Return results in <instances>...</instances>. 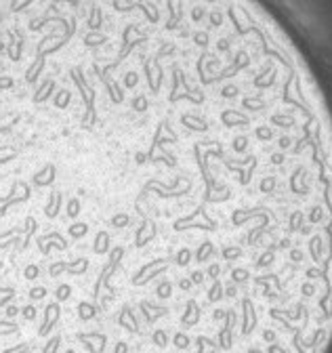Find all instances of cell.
<instances>
[{
    "label": "cell",
    "mask_w": 332,
    "mask_h": 353,
    "mask_svg": "<svg viewBox=\"0 0 332 353\" xmlns=\"http://www.w3.org/2000/svg\"><path fill=\"white\" fill-rule=\"evenodd\" d=\"M208 206H223V204H208L206 200H200L189 214L174 219L172 229H174L177 233L187 231V229H200V231H208V233L219 231V229H221V223L208 212Z\"/></svg>",
    "instance_id": "1"
},
{
    "label": "cell",
    "mask_w": 332,
    "mask_h": 353,
    "mask_svg": "<svg viewBox=\"0 0 332 353\" xmlns=\"http://www.w3.org/2000/svg\"><path fill=\"white\" fill-rule=\"evenodd\" d=\"M193 189V179L187 174H177L172 183H162V181H156V179H151L145 183V187L141 189L139 198H137V204H141L145 200V195L149 191H153L158 198H162V200H168V198H181V195H187L191 193Z\"/></svg>",
    "instance_id": "2"
},
{
    "label": "cell",
    "mask_w": 332,
    "mask_h": 353,
    "mask_svg": "<svg viewBox=\"0 0 332 353\" xmlns=\"http://www.w3.org/2000/svg\"><path fill=\"white\" fill-rule=\"evenodd\" d=\"M122 257H124V248H122V246H116L114 250H109V259H107V263L103 265V269H101V273H99V278H97V282H95V288H93V297H95V299L101 297V290H103V288L107 290V299H114V288L109 286V280H112V276L116 273V269H118V265H120Z\"/></svg>",
    "instance_id": "3"
},
{
    "label": "cell",
    "mask_w": 332,
    "mask_h": 353,
    "mask_svg": "<svg viewBox=\"0 0 332 353\" xmlns=\"http://www.w3.org/2000/svg\"><path fill=\"white\" fill-rule=\"evenodd\" d=\"M259 326V311L250 297L240 299V337L248 339Z\"/></svg>",
    "instance_id": "4"
},
{
    "label": "cell",
    "mask_w": 332,
    "mask_h": 353,
    "mask_svg": "<svg viewBox=\"0 0 332 353\" xmlns=\"http://www.w3.org/2000/svg\"><path fill=\"white\" fill-rule=\"evenodd\" d=\"M172 265V259H153L149 263H145L143 267H139L135 271V276H132V286H145L149 284L153 278L162 276L164 271H168V267Z\"/></svg>",
    "instance_id": "5"
},
{
    "label": "cell",
    "mask_w": 332,
    "mask_h": 353,
    "mask_svg": "<svg viewBox=\"0 0 332 353\" xmlns=\"http://www.w3.org/2000/svg\"><path fill=\"white\" fill-rule=\"evenodd\" d=\"M30 195H32V191H30V185L28 183H24V181H13L11 191L7 195L0 198V217H5L11 206L21 204V202H28Z\"/></svg>",
    "instance_id": "6"
},
{
    "label": "cell",
    "mask_w": 332,
    "mask_h": 353,
    "mask_svg": "<svg viewBox=\"0 0 332 353\" xmlns=\"http://www.w3.org/2000/svg\"><path fill=\"white\" fill-rule=\"evenodd\" d=\"M36 244H38L40 254H49L53 248H57V250H68V246H70L68 240H65L59 231H49V233H44V236H38Z\"/></svg>",
    "instance_id": "7"
},
{
    "label": "cell",
    "mask_w": 332,
    "mask_h": 353,
    "mask_svg": "<svg viewBox=\"0 0 332 353\" xmlns=\"http://www.w3.org/2000/svg\"><path fill=\"white\" fill-rule=\"evenodd\" d=\"M76 339L88 353H103L107 345V337L101 332H78Z\"/></svg>",
    "instance_id": "8"
},
{
    "label": "cell",
    "mask_w": 332,
    "mask_h": 353,
    "mask_svg": "<svg viewBox=\"0 0 332 353\" xmlns=\"http://www.w3.org/2000/svg\"><path fill=\"white\" fill-rule=\"evenodd\" d=\"M59 318H61V307H59V303H49L47 309H44V320H42V324L38 328V337H47L51 330L55 328V324L59 322Z\"/></svg>",
    "instance_id": "9"
},
{
    "label": "cell",
    "mask_w": 332,
    "mask_h": 353,
    "mask_svg": "<svg viewBox=\"0 0 332 353\" xmlns=\"http://www.w3.org/2000/svg\"><path fill=\"white\" fill-rule=\"evenodd\" d=\"M156 233H158V227H156V223H153L151 219L143 217L141 225H139V229H137V236H135V246H137V248H143V246H147L149 242H151L153 238H156Z\"/></svg>",
    "instance_id": "10"
},
{
    "label": "cell",
    "mask_w": 332,
    "mask_h": 353,
    "mask_svg": "<svg viewBox=\"0 0 332 353\" xmlns=\"http://www.w3.org/2000/svg\"><path fill=\"white\" fill-rule=\"evenodd\" d=\"M200 320H202V307L198 305L196 299H187L185 311L181 316V326L183 328H193V326L200 324Z\"/></svg>",
    "instance_id": "11"
},
{
    "label": "cell",
    "mask_w": 332,
    "mask_h": 353,
    "mask_svg": "<svg viewBox=\"0 0 332 353\" xmlns=\"http://www.w3.org/2000/svg\"><path fill=\"white\" fill-rule=\"evenodd\" d=\"M139 309H141V313H143L145 322H149V324H153L156 320L168 316V311H170L168 307H164V305H153V303H149V301H141V303H139Z\"/></svg>",
    "instance_id": "12"
},
{
    "label": "cell",
    "mask_w": 332,
    "mask_h": 353,
    "mask_svg": "<svg viewBox=\"0 0 332 353\" xmlns=\"http://www.w3.org/2000/svg\"><path fill=\"white\" fill-rule=\"evenodd\" d=\"M118 324L128 330V332H139V320L135 316V311L130 309V305H122L120 313H118Z\"/></svg>",
    "instance_id": "13"
},
{
    "label": "cell",
    "mask_w": 332,
    "mask_h": 353,
    "mask_svg": "<svg viewBox=\"0 0 332 353\" xmlns=\"http://www.w3.org/2000/svg\"><path fill=\"white\" fill-rule=\"evenodd\" d=\"M55 176H57V168H55V164H44L36 174H34V185H38V187H49L53 181H55Z\"/></svg>",
    "instance_id": "14"
},
{
    "label": "cell",
    "mask_w": 332,
    "mask_h": 353,
    "mask_svg": "<svg viewBox=\"0 0 332 353\" xmlns=\"http://www.w3.org/2000/svg\"><path fill=\"white\" fill-rule=\"evenodd\" d=\"M214 252H217L214 242H212V240H204V242H200V246H198V250L193 252V261L202 265V263L210 261V259L214 257Z\"/></svg>",
    "instance_id": "15"
},
{
    "label": "cell",
    "mask_w": 332,
    "mask_h": 353,
    "mask_svg": "<svg viewBox=\"0 0 332 353\" xmlns=\"http://www.w3.org/2000/svg\"><path fill=\"white\" fill-rule=\"evenodd\" d=\"M61 204H63V193L61 191H51L49 193V200L44 204V214L49 219H55L61 210Z\"/></svg>",
    "instance_id": "16"
},
{
    "label": "cell",
    "mask_w": 332,
    "mask_h": 353,
    "mask_svg": "<svg viewBox=\"0 0 332 353\" xmlns=\"http://www.w3.org/2000/svg\"><path fill=\"white\" fill-rule=\"evenodd\" d=\"M225 299V284L221 282V280H214L210 284V288L206 290V303L208 305H217Z\"/></svg>",
    "instance_id": "17"
},
{
    "label": "cell",
    "mask_w": 332,
    "mask_h": 353,
    "mask_svg": "<svg viewBox=\"0 0 332 353\" xmlns=\"http://www.w3.org/2000/svg\"><path fill=\"white\" fill-rule=\"evenodd\" d=\"M36 231H38V221L34 217H26V221H24V240H21V244H19V250H26L30 246V240L34 238Z\"/></svg>",
    "instance_id": "18"
},
{
    "label": "cell",
    "mask_w": 332,
    "mask_h": 353,
    "mask_svg": "<svg viewBox=\"0 0 332 353\" xmlns=\"http://www.w3.org/2000/svg\"><path fill=\"white\" fill-rule=\"evenodd\" d=\"M196 353H219V343L206 335H200V337H196Z\"/></svg>",
    "instance_id": "19"
},
{
    "label": "cell",
    "mask_w": 332,
    "mask_h": 353,
    "mask_svg": "<svg viewBox=\"0 0 332 353\" xmlns=\"http://www.w3.org/2000/svg\"><path fill=\"white\" fill-rule=\"evenodd\" d=\"M242 257H244V248H242V244H225L223 248H221V259H223L225 263L240 261Z\"/></svg>",
    "instance_id": "20"
},
{
    "label": "cell",
    "mask_w": 332,
    "mask_h": 353,
    "mask_svg": "<svg viewBox=\"0 0 332 353\" xmlns=\"http://www.w3.org/2000/svg\"><path fill=\"white\" fill-rule=\"evenodd\" d=\"M229 278H231V282H233L236 286H244V284H248L255 276L250 273L248 267H233V269L229 271Z\"/></svg>",
    "instance_id": "21"
},
{
    "label": "cell",
    "mask_w": 332,
    "mask_h": 353,
    "mask_svg": "<svg viewBox=\"0 0 332 353\" xmlns=\"http://www.w3.org/2000/svg\"><path fill=\"white\" fill-rule=\"evenodd\" d=\"M88 269V261L86 259H76V261H65V273L70 276H82Z\"/></svg>",
    "instance_id": "22"
},
{
    "label": "cell",
    "mask_w": 332,
    "mask_h": 353,
    "mask_svg": "<svg viewBox=\"0 0 332 353\" xmlns=\"http://www.w3.org/2000/svg\"><path fill=\"white\" fill-rule=\"evenodd\" d=\"M109 233L107 231H99L97 236H95V242H93V252L95 254H105V252H109Z\"/></svg>",
    "instance_id": "23"
},
{
    "label": "cell",
    "mask_w": 332,
    "mask_h": 353,
    "mask_svg": "<svg viewBox=\"0 0 332 353\" xmlns=\"http://www.w3.org/2000/svg\"><path fill=\"white\" fill-rule=\"evenodd\" d=\"M97 311H99V309H97L93 303H88V301H82V303H78V318H80L82 322L93 320V318L97 316Z\"/></svg>",
    "instance_id": "24"
},
{
    "label": "cell",
    "mask_w": 332,
    "mask_h": 353,
    "mask_svg": "<svg viewBox=\"0 0 332 353\" xmlns=\"http://www.w3.org/2000/svg\"><path fill=\"white\" fill-rule=\"evenodd\" d=\"M174 265L177 267H187V265L193 261V252H191V248H187V246H183V248H179L174 252Z\"/></svg>",
    "instance_id": "25"
},
{
    "label": "cell",
    "mask_w": 332,
    "mask_h": 353,
    "mask_svg": "<svg viewBox=\"0 0 332 353\" xmlns=\"http://www.w3.org/2000/svg\"><path fill=\"white\" fill-rule=\"evenodd\" d=\"M172 345H174L177 349L185 351V349H189V345H191V339H189V335H187V332H183V330H179V332H174V335H172Z\"/></svg>",
    "instance_id": "26"
},
{
    "label": "cell",
    "mask_w": 332,
    "mask_h": 353,
    "mask_svg": "<svg viewBox=\"0 0 332 353\" xmlns=\"http://www.w3.org/2000/svg\"><path fill=\"white\" fill-rule=\"evenodd\" d=\"M156 297H158V299H162V301L170 299V297H172V282L162 280V282L156 286Z\"/></svg>",
    "instance_id": "27"
},
{
    "label": "cell",
    "mask_w": 332,
    "mask_h": 353,
    "mask_svg": "<svg viewBox=\"0 0 332 353\" xmlns=\"http://www.w3.org/2000/svg\"><path fill=\"white\" fill-rule=\"evenodd\" d=\"M19 332V324L11 322V320H0V337H9V335H17Z\"/></svg>",
    "instance_id": "28"
},
{
    "label": "cell",
    "mask_w": 332,
    "mask_h": 353,
    "mask_svg": "<svg viewBox=\"0 0 332 353\" xmlns=\"http://www.w3.org/2000/svg\"><path fill=\"white\" fill-rule=\"evenodd\" d=\"M17 158V149L11 145H0V164H7Z\"/></svg>",
    "instance_id": "29"
},
{
    "label": "cell",
    "mask_w": 332,
    "mask_h": 353,
    "mask_svg": "<svg viewBox=\"0 0 332 353\" xmlns=\"http://www.w3.org/2000/svg\"><path fill=\"white\" fill-rule=\"evenodd\" d=\"M70 297H72V286H70V284H59V286H57V290H55V299H57V303L68 301Z\"/></svg>",
    "instance_id": "30"
},
{
    "label": "cell",
    "mask_w": 332,
    "mask_h": 353,
    "mask_svg": "<svg viewBox=\"0 0 332 353\" xmlns=\"http://www.w3.org/2000/svg\"><path fill=\"white\" fill-rule=\"evenodd\" d=\"M151 341H153V345H156V347L166 349L168 347V332H166V330H156V332L151 335Z\"/></svg>",
    "instance_id": "31"
},
{
    "label": "cell",
    "mask_w": 332,
    "mask_h": 353,
    "mask_svg": "<svg viewBox=\"0 0 332 353\" xmlns=\"http://www.w3.org/2000/svg\"><path fill=\"white\" fill-rule=\"evenodd\" d=\"M68 231H70V236H72L74 240H80V238H84V236L88 233V225H86V223H72Z\"/></svg>",
    "instance_id": "32"
},
{
    "label": "cell",
    "mask_w": 332,
    "mask_h": 353,
    "mask_svg": "<svg viewBox=\"0 0 332 353\" xmlns=\"http://www.w3.org/2000/svg\"><path fill=\"white\" fill-rule=\"evenodd\" d=\"M13 299H15V288H11V286L3 288V284H0V307H7Z\"/></svg>",
    "instance_id": "33"
},
{
    "label": "cell",
    "mask_w": 332,
    "mask_h": 353,
    "mask_svg": "<svg viewBox=\"0 0 332 353\" xmlns=\"http://www.w3.org/2000/svg\"><path fill=\"white\" fill-rule=\"evenodd\" d=\"M206 278L208 280H221V273H223V267H221V263H208V267H206Z\"/></svg>",
    "instance_id": "34"
},
{
    "label": "cell",
    "mask_w": 332,
    "mask_h": 353,
    "mask_svg": "<svg viewBox=\"0 0 332 353\" xmlns=\"http://www.w3.org/2000/svg\"><path fill=\"white\" fill-rule=\"evenodd\" d=\"M59 345H61V337H59V335H55L53 339H49V341H47V345L42 347V351H40V353H57V351H59Z\"/></svg>",
    "instance_id": "35"
},
{
    "label": "cell",
    "mask_w": 332,
    "mask_h": 353,
    "mask_svg": "<svg viewBox=\"0 0 332 353\" xmlns=\"http://www.w3.org/2000/svg\"><path fill=\"white\" fill-rule=\"evenodd\" d=\"M128 221H130V217H128L126 212H118V214H114V217H112V227L122 229V227H126V225H128Z\"/></svg>",
    "instance_id": "36"
},
{
    "label": "cell",
    "mask_w": 332,
    "mask_h": 353,
    "mask_svg": "<svg viewBox=\"0 0 332 353\" xmlns=\"http://www.w3.org/2000/svg\"><path fill=\"white\" fill-rule=\"evenodd\" d=\"M65 212H68L70 219H76L80 214V200H78V198H72V200L68 202V208H65Z\"/></svg>",
    "instance_id": "37"
},
{
    "label": "cell",
    "mask_w": 332,
    "mask_h": 353,
    "mask_svg": "<svg viewBox=\"0 0 332 353\" xmlns=\"http://www.w3.org/2000/svg\"><path fill=\"white\" fill-rule=\"evenodd\" d=\"M49 273H51V278H59L61 273H65V261H55L49 267Z\"/></svg>",
    "instance_id": "38"
},
{
    "label": "cell",
    "mask_w": 332,
    "mask_h": 353,
    "mask_svg": "<svg viewBox=\"0 0 332 353\" xmlns=\"http://www.w3.org/2000/svg\"><path fill=\"white\" fill-rule=\"evenodd\" d=\"M38 276H40V267H38V265H34V263H32V265H28V267L24 269V278H26V280H30V282H32V280H36Z\"/></svg>",
    "instance_id": "39"
},
{
    "label": "cell",
    "mask_w": 332,
    "mask_h": 353,
    "mask_svg": "<svg viewBox=\"0 0 332 353\" xmlns=\"http://www.w3.org/2000/svg\"><path fill=\"white\" fill-rule=\"evenodd\" d=\"M189 280L193 282V286H202V284L206 282V273H204V271H200V269H196V271H191V273H189Z\"/></svg>",
    "instance_id": "40"
},
{
    "label": "cell",
    "mask_w": 332,
    "mask_h": 353,
    "mask_svg": "<svg viewBox=\"0 0 332 353\" xmlns=\"http://www.w3.org/2000/svg\"><path fill=\"white\" fill-rule=\"evenodd\" d=\"M44 297H47V288H44V286H34V288L30 290V299L32 301H40Z\"/></svg>",
    "instance_id": "41"
},
{
    "label": "cell",
    "mask_w": 332,
    "mask_h": 353,
    "mask_svg": "<svg viewBox=\"0 0 332 353\" xmlns=\"http://www.w3.org/2000/svg\"><path fill=\"white\" fill-rule=\"evenodd\" d=\"M21 316H24L28 322H32V320H36L38 311H36V307H34V305H26L24 309H21Z\"/></svg>",
    "instance_id": "42"
},
{
    "label": "cell",
    "mask_w": 332,
    "mask_h": 353,
    "mask_svg": "<svg viewBox=\"0 0 332 353\" xmlns=\"http://www.w3.org/2000/svg\"><path fill=\"white\" fill-rule=\"evenodd\" d=\"M265 353H290V351H288V347H284L282 343H271V345H267Z\"/></svg>",
    "instance_id": "43"
},
{
    "label": "cell",
    "mask_w": 332,
    "mask_h": 353,
    "mask_svg": "<svg viewBox=\"0 0 332 353\" xmlns=\"http://www.w3.org/2000/svg\"><path fill=\"white\" fill-rule=\"evenodd\" d=\"M21 313V309L19 307H15V305H7L5 307V316H7V320H13L15 316H19Z\"/></svg>",
    "instance_id": "44"
},
{
    "label": "cell",
    "mask_w": 332,
    "mask_h": 353,
    "mask_svg": "<svg viewBox=\"0 0 332 353\" xmlns=\"http://www.w3.org/2000/svg\"><path fill=\"white\" fill-rule=\"evenodd\" d=\"M3 353H28V345H26V343H19V345H15V347L5 349Z\"/></svg>",
    "instance_id": "45"
},
{
    "label": "cell",
    "mask_w": 332,
    "mask_h": 353,
    "mask_svg": "<svg viewBox=\"0 0 332 353\" xmlns=\"http://www.w3.org/2000/svg\"><path fill=\"white\" fill-rule=\"evenodd\" d=\"M179 288H181L183 292H189V290L193 288V282L189 280V276H187V278H181V280H179Z\"/></svg>",
    "instance_id": "46"
},
{
    "label": "cell",
    "mask_w": 332,
    "mask_h": 353,
    "mask_svg": "<svg viewBox=\"0 0 332 353\" xmlns=\"http://www.w3.org/2000/svg\"><path fill=\"white\" fill-rule=\"evenodd\" d=\"M236 297H238V286L236 284L225 286V299H236Z\"/></svg>",
    "instance_id": "47"
},
{
    "label": "cell",
    "mask_w": 332,
    "mask_h": 353,
    "mask_svg": "<svg viewBox=\"0 0 332 353\" xmlns=\"http://www.w3.org/2000/svg\"><path fill=\"white\" fill-rule=\"evenodd\" d=\"M135 162L137 164H145L147 162V151H137L135 153Z\"/></svg>",
    "instance_id": "48"
},
{
    "label": "cell",
    "mask_w": 332,
    "mask_h": 353,
    "mask_svg": "<svg viewBox=\"0 0 332 353\" xmlns=\"http://www.w3.org/2000/svg\"><path fill=\"white\" fill-rule=\"evenodd\" d=\"M114 353H128V345H126L124 341L116 343V347H114Z\"/></svg>",
    "instance_id": "49"
},
{
    "label": "cell",
    "mask_w": 332,
    "mask_h": 353,
    "mask_svg": "<svg viewBox=\"0 0 332 353\" xmlns=\"http://www.w3.org/2000/svg\"><path fill=\"white\" fill-rule=\"evenodd\" d=\"M246 353H265L261 347H257V345H250L248 349H246Z\"/></svg>",
    "instance_id": "50"
},
{
    "label": "cell",
    "mask_w": 332,
    "mask_h": 353,
    "mask_svg": "<svg viewBox=\"0 0 332 353\" xmlns=\"http://www.w3.org/2000/svg\"><path fill=\"white\" fill-rule=\"evenodd\" d=\"M65 353H76V351H74V349H68V351H65Z\"/></svg>",
    "instance_id": "51"
}]
</instances>
